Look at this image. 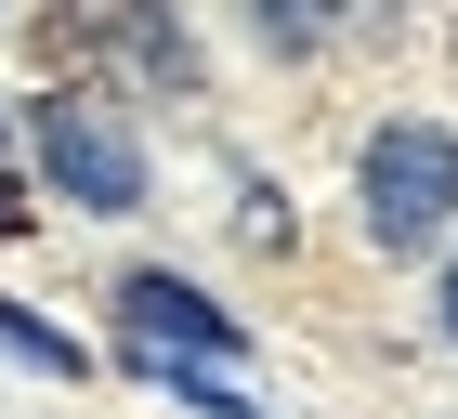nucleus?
<instances>
[{"label": "nucleus", "instance_id": "nucleus-1", "mask_svg": "<svg viewBox=\"0 0 458 419\" xmlns=\"http://www.w3.org/2000/svg\"><path fill=\"white\" fill-rule=\"evenodd\" d=\"M353 197H367V236H380L393 262L445 249V223H458V132H432V118H393V132L367 144Z\"/></svg>", "mask_w": 458, "mask_h": 419}, {"label": "nucleus", "instance_id": "nucleus-2", "mask_svg": "<svg viewBox=\"0 0 458 419\" xmlns=\"http://www.w3.org/2000/svg\"><path fill=\"white\" fill-rule=\"evenodd\" d=\"M27 144H39V171L66 184L79 210H144V144L118 132L92 92H39L27 105Z\"/></svg>", "mask_w": 458, "mask_h": 419}, {"label": "nucleus", "instance_id": "nucleus-3", "mask_svg": "<svg viewBox=\"0 0 458 419\" xmlns=\"http://www.w3.org/2000/svg\"><path fill=\"white\" fill-rule=\"evenodd\" d=\"M118 314H131L118 341H144V354H223V341H236V314H223L210 288H183V276H131Z\"/></svg>", "mask_w": 458, "mask_h": 419}, {"label": "nucleus", "instance_id": "nucleus-4", "mask_svg": "<svg viewBox=\"0 0 458 419\" xmlns=\"http://www.w3.org/2000/svg\"><path fill=\"white\" fill-rule=\"evenodd\" d=\"M0 354H27V367H53V381L79 367V341H66V328H39L27 302H0Z\"/></svg>", "mask_w": 458, "mask_h": 419}, {"label": "nucleus", "instance_id": "nucleus-5", "mask_svg": "<svg viewBox=\"0 0 458 419\" xmlns=\"http://www.w3.org/2000/svg\"><path fill=\"white\" fill-rule=\"evenodd\" d=\"M327 13H341V0H262V39H276V53H301Z\"/></svg>", "mask_w": 458, "mask_h": 419}, {"label": "nucleus", "instance_id": "nucleus-6", "mask_svg": "<svg viewBox=\"0 0 458 419\" xmlns=\"http://www.w3.org/2000/svg\"><path fill=\"white\" fill-rule=\"evenodd\" d=\"M0 158H13V118H0ZM27 223V197H13V171H0V236Z\"/></svg>", "mask_w": 458, "mask_h": 419}, {"label": "nucleus", "instance_id": "nucleus-7", "mask_svg": "<svg viewBox=\"0 0 458 419\" xmlns=\"http://www.w3.org/2000/svg\"><path fill=\"white\" fill-rule=\"evenodd\" d=\"M432 314H445V341H458V262H445V302H432Z\"/></svg>", "mask_w": 458, "mask_h": 419}]
</instances>
